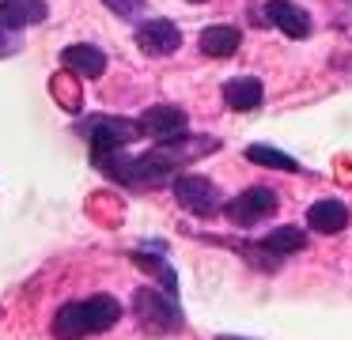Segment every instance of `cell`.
Segmentation results:
<instances>
[{
	"label": "cell",
	"instance_id": "1",
	"mask_svg": "<svg viewBox=\"0 0 352 340\" xmlns=\"http://www.w3.org/2000/svg\"><path fill=\"white\" fill-rule=\"evenodd\" d=\"M122 321V302L114 295H91V299L69 302L54 314V337L57 340H84L95 332H107Z\"/></svg>",
	"mask_w": 352,
	"mask_h": 340
},
{
	"label": "cell",
	"instance_id": "2",
	"mask_svg": "<svg viewBox=\"0 0 352 340\" xmlns=\"http://www.w3.org/2000/svg\"><path fill=\"white\" fill-rule=\"evenodd\" d=\"M133 314H137V321L144 325L148 332H155V337L182 332V325H186L178 302L170 299L167 291H155V287H140V291L133 295Z\"/></svg>",
	"mask_w": 352,
	"mask_h": 340
},
{
	"label": "cell",
	"instance_id": "3",
	"mask_svg": "<svg viewBox=\"0 0 352 340\" xmlns=\"http://www.w3.org/2000/svg\"><path fill=\"white\" fill-rule=\"evenodd\" d=\"M175 196L186 212H193V216H216V212L228 204L220 196V185L208 181L205 174H182V178H175Z\"/></svg>",
	"mask_w": 352,
	"mask_h": 340
},
{
	"label": "cell",
	"instance_id": "4",
	"mask_svg": "<svg viewBox=\"0 0 352 340\" xmlns=\"http://www.w3.org/2000/svg\"><path fill=\"white\" fill-rule=\"evenodd\" d=\"M276 204H280V201H276L273 189L250 185V189H243L239 196H231V201L223 204V216H228L235 227H254V223H261V219L273 216Z\"/></svg>",
	"mask_w": 352,
	"mask_h": 340
},
{
	"label": "cell",
	"instance_id": "5",
	"mask_svg": "<svg viewBox=\"0 0 352 340\" xmlns=\"http://www.w3.org/2000/svg\"><path fill=\"white\" fill-rule=\"evenodd\" d=\"M140 125L133 121H122V117H95L87 125V136H91V159H107V155H118L125 151L133 140H137Z\"/></svg>",
	"mask_w": 352,
	"mask_h": 340
},
{
	"label": "cell",
	"instance_id": "6",
	"mask_svg": "<svg viewBox=\"0 0 352 340\" xmlns=\"http://www.w3.org/2000/svg\"><path fill=\"white\" fill-rule=\"evenodd\" d=\"M137 45L148 53V57H170V53L182 45V30H178L175 19H163V15H152L137 27Z\"/></svg>",
	"mask_w": 352,
	"mask_h": 340
},
{
	"label": "cell",
	"instance_id": "7",
	"mask_svg": "<svg viewBox=\"0 0 352 340\" xmlns=\"http://www.w3.org/2000/svg\"><path fill=\"white\" fill-rule=\"evenodd\" d=\"M137 125H140V133L155 136V144H167L186 133V110H178V106H152V110H144V117Z\"/></svg>",
	"mask_w": 352,
	"mask_h": 340
},
{
	"label": "cell",
	"instance_id": "8",
	"mask_svg": "<svg viewBox=\"0 0 352 340\" xmlns=\"http://www.w3.org/2000/svg\"><path fill=\"white\" fill-rule=\"evenodd\" d=\"M46 15H50L46 0H0V30H12V34L38 27Z\"/></svg>",
	"mask_w": 352,
	"mask_h": 340
},
{
	"label": "cell",
	"instance_id": "9",
	"mask_svg": "<svg viewBox=\"0 0 352 340\" xmlns=\"http://www.w3.org/2000/svg\"><path fill=\"white\" fill-rule=\"evenodd\" d=\"M61 65L69 68V72L84 76V80H99V76L107 72V53H102L99 45H87V42H72L69 49L61 53Z\"/></svg>",
	"mask_w": 352,
	"mask_h": 340
},
{
	"label": "cell",
	"instance_id": "10",
	"mask_svg": "<svg viewBox=\"0 0 352 340\" xmlns=\"http://www.w3.org/2000/svg\"><path fill=\"white\" fill-rule=\"evenodd\" d=\"M265 15H269V23H273L276 30H284L288 38H307L311 34V15H307V8L292 4V0H269Z\"/></svg>",
	"mask_w": 352,
	"mask_h": 340
},
{
	"label": "cell",
	"instance_id": "11",
	"mask_svg": "<svg viewBox=\"0 0 352 340\" xmlns=\"http://www.w3.org/2000/svg\"><path fill=\"white\" fill-rule=\"evenodd\" d=\"M307 227L318 234H337L349 227V208H344V201H333V196H326V201H314L311 208H307Z\"/></svg>",
	"mask_w": 352,
	"mask_h": 340
},
{
	"label": "cell",
	"instance_id": "12",
	"mask_svg": "<svg viewBox=\"0 0 352 340\" xmlns=\"http://www.w3.org/2000/svg\"><path fill=\"white\" fill-rule=\"evenodd\" d=\"M261 98H265V87H261V80H254V76H235V80L223 83V102H228L231 110H258Z\"/></svg>",
	"mask_w": 352,
	"mask_h": 340
},
{
	"label": "cell",
	"instance_id": "13",
	"mask_svg": "<svg viewBox=\"0 0 352 340\" xmlns=\"http://www.w3.org/2000/svg\"><path fill=\"white\" fill-rule=\"evenodd\" d=\"M239 45H243V30L239 27L216 23V27L201 30V53H205V57H231Z\"/></svg>",
	"mask_w": 352,
	"mask_h": 340
},
{
	"label": "cell",
	"instance_id": "14",
	"mask_svg": "<svg viewBox=\"0 0 352 340\" xmlns=\"http://www.w3.org/2000/svg\"><path fill=\"white\" fill-rule=\"evenodd\" d=\"M303 246H307V231H303V227H296V223H284V227H276V231H269L265 238H261V249L273 253V257L299 253Z\"/></svg>",
	"mask_w": 352,
	"mask_h": 340
},
{
	"label": "cell",
	"instance_id": "15",
	"mask_svg": "<svg viewBox=\"0 0 352 340\" xmlns=\"http://www.w3.org/2000/svg\"><path fill=\"white\" fill-rule=\"evenodd\" d=\"M246 159L250 163H258V166H273V170H288V174H296L299 170V163L292 155H284V151H276V148H269V144H250L246 148Z\"/></svg>",
	"mask_w": 352,
	"mask_h": 340
},
{
	"label": "cell",
	"instance_id": "16",
	"mask_svg": "<svg viewBox=\"0 0 352 340\" xmlns=\"http://www.w3.org/2000/svg\"><path fill=\"white\" fill-rule=\"evenodd\" d=\"M102 4L114 15H122V19H137V15L144 12V0H102Z\"/></svg>",
	"mask_w": 352,
	"mask_h": 340
},
{
	"label": "cell",
	"instance_id": "17",
	"mask_svg": "<svg viewBox=\"0 0 352 340\" xmlns=\"http://www.w3.org/2000/svg\"><path fill=\"white\" fill-rule=\"evenodd\" d=\"M16 49H19V34H12V30H0V57H12Z\"/></svg>",
	"mask_w": 352,
	"mask_h": 340
},
{
	"label": "cell",
	"instance_id": "18",
	"mask_svg": "<svg viewBox=\"0 0 352 340\" xmlns=\"http://www.w3.org/2000/svg\"><path fill=\"white\" fill-rule=\"evenodd\" d=\"M216 340H243V337H216Z\"/></svg>",
	"mask_w": 352,
	"mask_h": 340
},
{
	"label": "cell",
	"instance_id": "19",
	"mask_svg": "<svg viewBox=\"0 0 352 340\" xmlns=\"http://www.w3.org/2000/svg\"><path fill=\"white\" fill-rule=\"evenodd\" d=\"M190 4H205V0H190Z\"/></svg>",
	"mask_w": 352,
	"mask_h": 340
}]
</instances>
